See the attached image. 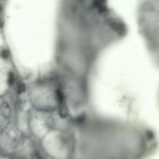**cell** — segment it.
<instances>
[{
	"label": "cell",
	"mask_w": 159,
	"mask_h": 159,
	"mask_svg": "<svg viewBox=\"0 0 159 159\" xmlns=\"http://www.w3.org/2000/svg\"><path fill=\"white\" fill-rule=\"evenodd\" d=\"M3 10L0 7V98L11 93L16 70L3 30Z\"/></svg>",
	"instance_id": "6da1fadb"
}]
</instances>
